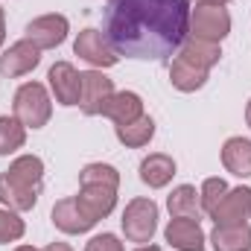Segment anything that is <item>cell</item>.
Here are the masks:
<instances>
[{
    "label": "cell",
    "instance_id": "cell-27",
    "mask_svg": "<svg viewBox=\"0 0 251 251\" xmlns=\"http://www.w3.org/2000/svg\"><path fill=\"white\" fill-rule=\"evenodd\" d=\"M225 193H228V184H225L222 178H204V184L199 190V196H201V210H204V213H213L216 204L225 199Z\"/></svg>",
    "mask_w": 251,
    "mask_h": 251
},
{
    "label": "cell",
    "instance_id": "cell-6",
    "mask_svg": "<svg viewBox=\"0 0 251 251\" xmlns=\"http://www.w3.org/2000/svg\"><path fill=\"white\" fill-rule=\"evenodd\" d=\"M114 94V82L102 70H85L82 73V94H79V108L88 117L102 114V105Z\"/></svg>",
    "mask_w": 251,
    "mask_h": 251
},
{
    "label": "cell",
    "instance_id": "cell-24",
    "mask_svg": "<svg viewBox=\"0 0 251 251\" xmlns=\"http://www.w3.org/2000/svg\"><path fill=\"white\" fill-rule=\"evenodd\" d=\"M26 143V126L18 117L3 114L0 117V155H12Z\"/></svg>",
    "mask_w": 251,
    "mask_h": 251
},
{
    "label": "cell",
    "instance_id": "cell-17",
    "mask_svg": "<svg viewBox=\"0 0 251 251\" xmlns=\"http://www.w3.org/2000/svg\"><path fill=\"white\" fill-rule=\"evenodd\" d=\"M222 167L237 176V178H249L251 176V140L246 137H228L222 146Z\"/></svg>",
    "mask_w": 251,
    "mask_h": 251
},
{
    "label": "cell",
    "instance_id": "cell-28",
    "mask_svg": "<svg viewBox=\"0 0 251 251\" xmlns=\"http://www.w3.org/2000/svg\"><path fill=\"white\" fill-rule=\"evenodd\" d=\"M85 251H126V249H123V243H120L114 234H97V237L88 240Z\"/></svg>",
    "mask_w": 251,
    "mask_h": 251
},
{
    "label": "cell",
    "instance_id": "cell-2",
    "mask_svg": "<svg viewBox=\"0 0 251 251\" xmlns=\"http://www.w3.org/2000/svg\"><path fill=\"white\" fill-rule=\"evenodd\" d=\"M12 111L26 128H44L53 117V100L41 82H24L15 91Z\"/></svg>",
    "mask_w": 251,
    "mask_h": 251
},
{
    "label": "cell",
    "instance_id": "cell-32",
    "mask_svg": "<svg viewBox=\"0 0 251 251\" xmlns=\"http://www.w3.org/2000/svg\"><path fill=\"white\" fill-rule=\"evenodd\" d=\"M246 123H249V128H251V100H249V105H246Z\"/></svg>",
    "mask_w": 251,
    "mask_h": 251
},
{
    "label": "cell",
    "instance_id": "cell-13",
    "mask_svg": "<svg viewBox=\"0 0 251 251\" xmlns=\"http://www.w3.org/2000/svg\"><path fill=\"white\" fill-rule=\"evenodd\" d=\"M38 193L41 190L26 187L21 181H15L9 173H0V204L15 210V213H24V210H32L38 204Z\"/></svg>",
    "mask_w": 251,
    "mask_h": 251
},
{
    "label": "cell",
    "instance_id": "cell-26",
    "mask_svg": "<svg viewBox=\"0 0 251 251\" xmlns=\"http://www.w3.org/2000/svg\"><path fill=\"white\" fill-rule=\"evenodd\" d=\"M24 231H26L24 219H21L15 210H9V207H0V246L21 240V237H24Z\"/></svg>",
    "mask_w": 251,
    "mask_h": 251
},
{
    "label": "cell",
    "instance_id": "cell-23",
    "mask_svg": "<svg viewBox=\"0 0 251 251\" xmlns=\"http://www.w3.org/2000/svg\"><path fill=\"white\" fill-rule=\"evenodd\" d=\"M6 173H9L15 181L26 184V187L41 190V181H44V161H41L38 155H21V158H15V161L9 164Z\"/></svg>",
    "mask_w": 251,
    "mask_h": 251
},
{
    "label": "cell",
    "instance_id": "cell-29",
    "mask_svg": "<svg viewBox=\"0 0 251 251\" xmlns=\"http://www.w3.org/2000/svg\"><path fill=\"white\" fill-rule=\"evenodd\" d=\"M6 41V12L0 9V44Z\"/></svg>",
    "mask_w": 251,
    "mask_h": 251
},
{
    "label": "cell",
    "instance_id": "cell-15",
    "mask_svg": "<svg viewBox=\"0 0 251 251\" xmlns=\"http://www.w3.org/2000/svg\"><path fill=\"white\" fill-rule=\"evenodd\" d=\"M102 117L114 120V126L131 123V120L143 117V100L134 91H114L108 97V102L102 105Z\"/></svg>",
    "mask_w": 251,
    "mask_h": 251
},
{
    "label": "cell",
    "instance_id": "cell-8",
    "mask_svg": "<svg viewBox=\"0 0 251 251\" xmlns=\"http://www.w3.org/2000/svg\"><path fill=\"white\" fill-rule=\"evenodd\" d=\"M50 216H53V225H56L62 234H88V231L97 225V219L82 207V201H79L76 196H67L62 201H56Z\"/></svg>",
    "mask_w": 251,
    "mask_h": 251
},
{
    "label": "cell",
    "instance_id": "cell-33",
    "mask_svg": "<svg viewBox=\"0 0 251 251\" xmlns=\"http://www.w3.org/2000/svg\"><path fill=\"white\" fill-rule=\"evenodd\" d=\"M137 251H161V249H158V246H149V243H146V246H140Z\"/></svg>",
    "mask_w": 251,
    "mask_h": 251
},
{
    "label": "cell",
    "instance_id": "cell-12",
    "mask_svg": "<svg viewBox=\"0 0 251 251\" xmlns=\"http://www.w3.org/2000/svg\"><path fill=\"white\" fill-rule=\"evenodd\" d=\"M164 237L178 251H204V231L196 219H170Z\"/></svg>",
    "mask_w": 251,
    "mask_h": 251
},
{
    "label": "cell",
    "instance_id": "cell-20",
    "mask_svg": "<svg viewBox=\"0 0 251 251\" xmlns=\"http://www.w3.org/2000/svg\"><path fill=\"white\" fill-rule=\"evenodd\" d=\"M178 56H181L184 62L196 64V67H201V70L210 73V67L219 64V59H222V50H219V44H213V41H201V38L187 35L184 44H181V50H178Z\"/></svg>",
    "mask_w": 251,
    "mask_h": 251
},
{
    "label": "cell",
    "instance_id": "cell-14",
    "mask_svg": "<svg viewBox=\"0 0 251 251\" xmlns=\"http://www.w3.org/2000/svg\"><path fill=\"white\" fill-rule=\"evenodd\" d=\"M79 201H82V207L100 222V219H105L114 207H117V190L114 187H105V184H79V196H76Z\"/></svg>",
    "mask_w": 251,
    "mask_h": 251
},
{
    "label": "cell",
    "instance_id": "cell-7",
    "mask_svg": "<svg viewBox=\"0 0 251 251\" xmlns=\"http://www.w3.org/2000/svg\"><path fill=\"white\" fill-rule=\"evenodd\" d=\"M67 32H70L67 18L56 15V12L53 15H41V18L26 24V41H32L38 50H53V47L64 44Z\"/></svg>",
    "mask_w": 251,
    "mask_h": 251
},
{
    "label": "cell",
    "instance_id": "cell-18",
    "mask_svg": "<svg viewBox=\"0 0 251 251\" xmlns=\"http://www.w3.org/2000/svg\"><path fill=\"white\" fill-rule=\"evenodd\" d=\"M167 207H170L173 219H196L199 222L201 213H204L201 210V196L193 184H178L167 196Z\"/></svg>",
    "mask_w": 251,
    "mask_h": 251
},
{
    "label": "cell",
    "instance_id": "cell-19",
    "mask_svg": "<svg viewBox=\"0 0 251 251\" xmlns=\"http://www.w3.org/2000/svg\"><path fill=\"white\" fill-rule=\"evenodd\" d=\"M213 251H251V225H216L210 231Z\"/></svg>",
    "mask_w": 251,
    "mask_h": 251
},
{
    "label": "cell",
    "instance_id": "cell-21",
    "mask_svg": "<svg viewBox=\"0 0 251 251\" xmlns=\"http://www.w3.org/2000/svg\"><path fill=\"white\" fill-rule=\"evenodd\" d=\"M170 82H173L176 91H181V94H193V91L204 88V82H207V70H201V67H196V64L184 62V59L178 56V59H173V64H170Z\"/></svg>",
    "mask_w": 251,
    "mask_h": 251
},
{
    "label": "cell",
    "instance_id": "cell-11",
    "mask_svg": "<svg viewBox=\"0 0 251 251\" xmlns=\"http://www.w3.org/2000/svg\"><path fill=\"white\" fill-rule=\"evenodd\" d=\"M251 216V187H234L225 193V199L216 204L210 219L216 225H243Z\"/></svg>",
    "mask_w": 251,
    "mask_h": 251
},
{
    "label": "cell",
    "instance_id": "cell-10",
    "mask_svg": "<svg viewBox=\"0 0 251 251\" xmlns=\"http://www.w3.org/2000/svg\"><path fill=\"white\" fill-rule=\"evenodd\" d=\"M50 79V91L56 97L59 105H79V94H82V73L70 62H56L47 73Z\"/></svg>",
    "mask_w": 251,
    "mask_h": 251
},
{
    "label": "cell",
    "instance_id": "cell-34",
    "mask_svg": "<svg viewBox=\"0 0 251 251\" xmlns=\"http://www.w3.org/2000/svg\"><path fill=\"white\" fill-rule=\"evenodd\" d=\"M15 251H38V249H32V246H18Z\"/></svg>",
    "mask_w": 251,
    "mask_h": 251
},
{
    "label": "cell",
    "instance_id": "cell-16",
    "mask_svg": "<svg viewBox=\"0 0 251 251\" xmlns=\"http://www.w3.org/2000/svg\"><path fill=\"white\" fill-rule=\"evenodd\" d=\"M173 176H176V161L170 155H164V152H152L149 158L140 161V181L146 187L152 190L167 187L173 181Z\"/></svg>",
    "mask_w": 251,
    "mask_h": 251
},
{
    "label": "cell",
    "instance_id": "cell-22",
    "mask_svg": "<svg viewBox=\"0 0 251 251\" xmlns=\"http://www.w3.org/2000/svg\"><path fill=\"white\" fill-rule=\"evenodd\" d=\"M114 134H117V140L128 146V149H140V146H146L152 137H155V120L152 117H137V120H131V123H123V126H114Z\"/></svg>",
    "mask_w": 251,
    "mask_h": 251
},
{
    "label": "cell",
    "instance_id": "cell-25",
    "mask_svg": "<svg viewBox=\"0 0 251 251\" xmlns=\"http://www.w3.org/2000/svg\"><path fill=\"white\" fill-rule=\"evenodd\" d=\"M79 184H105V187H120V173L111 164H88L79 173Z\"/></svg>",
    "mask_w": 251,
    "mask_h": 251
},
{
    "label": "cell",
    "instance_id": "cell-5",
    "mask_svg": "<svg viewBox=\"0 0 251 251\" xmlns=\"http://www.w3.org/2000/svg\"><path fill=\"white\" fill-rule=\"evenodd\" d=\"M73 53L82 59V62H88L94 70H105V67H114V64L120 62V56L114 53V47L108 44V38H105V32H100V29H82L79 35H76V41H73Z\"/></svg>",
    "mask_w": 251,
    "mask_h": 251
},
{
    "label": "cell",
    "instance_id": "cell-1",
    "mask_svg": "<svg viewBox=\"0 0 251 251\" xmlns=\"http://www.w3.org/2000/svg\"><path fill=\"white\" fill-rule=\"evenodd\" d=\"M190 35V0H111L105 38L117 56L164 62Z\"/></svg>",
    "mask_w": 251,
    "mask_h": 251
},
{
    "label": "cell",
    "instance_id": "cell-31",
    "mask_svg": "<svg viewBox=\"0 0 251 251\" xmlns=\"http://www.w3.org/2000/svg\"><path fill=\"white\" fill-rule=\"evenodd\" d=\"M199 3H201V6H225L228 0H199Z\"/></svg>",
    "mask_w": 251,
    "mask_h": 251
},
{
    "label": "cell",
    "instance_id": "cell-3",
    "mask_svg": "<svg viewBox=\"0 0 251 251\" xmlns=\"http://www.w3.org/2000/svg\"><path fill=\"white\" fill-rule=\"evenodd\" d=\"M120 225H123V234L128 243H137V246L152 243V237L158 231V204L152 199H143V196L131 199L126 204Z\"/></svg>",
    "mask_w": 251,
    "mask_h": 251
},
{
    "label": "cell",
    "instance_id": "cell-4",
    "mask_svg": "<svg viewBox=\"0 0 251 251\" xmlns=\"http://www.w3.org/2000/svg\"><path fill=\"white\" fill-rule=\"evenodd\" d=\"M231 32V15L222 6H196L190 12V35L201 38V41H213L219 44L222 38H228Z\"/></svg>",
    "mask_w": 251,
    "mask_h": 251
},
{
    "label": "cell",
    "instance_id": "cell-9",
    "mask_svg": "<svg viewBox=\"0 0 251 251\" xmlns=\"http://www.w3.org/2000/svg\"><path fill=\"white\" fill-rule=\"evenodd\" d=\"M38 62H41V50H38L32 41L21 38V41H15V44L0 56V76H6V79L26 76V73H32V70L38 67Z\"/></svg>",
    "mask_w": 251,
    "mask_h": 251
},
{
    "label": "cell",
    "instance_id": "cell-30",
    "mask_svg": "<svg viewBox=\"0 0 251 251\" xmlns=\"http://www.w3.org/2000/svg\"><path fill=\"white\" fill-rule=\"evenodd\" d=\"M44 251H73V249H70L67 243H50V246H47Z\"/></svg>",
    "mask_w": 251,
    "mask_h": 251
}]
</instances>
